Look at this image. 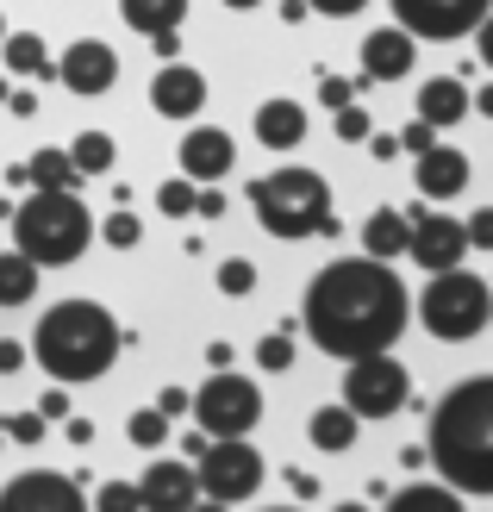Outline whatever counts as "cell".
Returning a JSON list of instances; mask_svg holds the SVG:
<instances>
[{"instance_id":"cell-1","label":"cell","mask_w":493,"mask_h":512,"mask_svg":"<svg viewBox=\"0 0 493 512\" xmlns=\"http://www.w3.org/2000/svg\"><path fill=\"white\" fill-rule=\"evenodd\" d=\"M300 319H306V338L325 356H337V363L375 356V350H394V338L406 331V288L369 250L337 256V263H325L313 275Z\"/></svg>"},{"instance_id":"cell-2","label":"cell","mask_w":493,"mask_h":512,"mask_svg":"<svg viewBox=\"0 0 493 512\" xmlns=\"http://www.w3.org/2000/svg\"><path fill=\"white\" fill-rule=\"evenodd\" d=\"M437 481H450L456 494L493 500V375H469L437 400L431 431H425Z\"/></svg>"},{"instance_id":"cell-3","label":"cell","mask_w":493,"mask_h":512,"mask_svg":"<svg viewBox=\"0 0 493 512\" xmlns=\"http://www.w3.org/2000/svg\"><path fill=\"white\" fill-rule=\"evenodd\" d=\"M119 319L94 300H57L32 331V356L50 381H100L119 363Z\"/></svg>"},{"instance_id":"cell-4","label":"cell","mask_w":493,"mask_h":512,"mask_svg":"<svg viewBox=\"0 0 493 512\" xmlns=\"http://www.w3.org/2000/svg\"><path fill=\"white\" fill-rule=\"evenodd\" d=\"M13 244L32 256L38 269H69V263H82V250L94 244V213L75 200V188H38L13 213Z\"/></svg>"},{"instance_id":"cell-5","label":"cell","mask_w":493,"mask_h":512,"mask_svg":"<svg viewBox=\"0 0 493 512\" xmlns=\"http://www.w3.org/2000/svg\"><path fill=\"white\" fill-rule=\"evenodd\" d=\"M250 207L256 219H263V232L269 238H331L337 232V219H331V182L319 169H275L263 175V182L250 188Z\"/></svg>"},{"instance_id":"cell-6","label":"cell","mask_w":493,"mask_h":512,"mask_svg":"<svg viewBox=\"0 0 493 512\" xmlns=\"http://www.w3.org/2000/svg\"><path fill=\"white\" fill-rule=\"evenodd\" d=\"M419 325L437 344H469L481 338V325H493V294L475 269H437L431 288L419 294Z\"/></svg>"},{"instance_id":"cell-7","label":"cell","mask_w":493,"mask_h":512,"mask_svg":"<svg viewBox=\"0 0 493 512\" xmlns=\"http://www.w3.org/2000/svg\"><path fill=\"white\" fill-rule=\"evenodd\" d=\"M406 400H412V375L394 350L344 363V406H356V419H394Z\"/></svg>"},{"instance_id":"cell-8","label":"cell","mask_w":493,"mask_h":512,"mask_svg":"<svg viewBox=\"0 0 493 512\" xmlns=\"http://www.w3.org/2000/svg\"><path fill=\"white\" fill-rule=\"evenodd\" d=\"M263 419V388L250 375H231V369H213L206 388L194 394V425L206 438H244Z\"/></svg>"},{"instance_id":"cell-9","label":"cell","mask_w":493,"mask_h":512,"mask_svg":"<svg viewBox=\"0 0 493 512\" xmlns=\"http://www.w3.org/2000/svg\"><path fill=\"white\" fill-rule=\"evenodd\" d=\"M194 469H200V500H213V506H244L263 488V456L244 438H213Z\"/></svg>"},{"instance_id":"cell-10","label":"cell","mask_w":493,"mask_h":512,"mask_svg":"<svg viewBox=\"0 0 493 512\" xmlns=\"http://www.w3.org/2000/svg\"><path fill=\"white\" fill-rule=\"evenodd\" d=\"M394 7V19L406 25L412 38H437V44H450V38H469L475 25L493 13V0H387Z\"/></svg>"},{"instance_id":"cell-11","label":"cell","mask_w":493,"mask_h":512,"mask_svg":"<svg viewBox=\"0 0 493 512\" xmlns=\"http://www.w3.org/2000/svg\"><path fill=\"white\" fill-rule=\"evenodd\" d=\"M469 250H475V244H469V219H450V213H412V244H406V256H412V263H419L425 275L456 269Z\"/></svg>"},{"instance_id":"cell-12","label":"cell","mask_w":493,"mask_h":512,"mask_svg":"<svg viewBox=\"0 0 493 512\" xmlns=\"http://www.w3.org/2000/svg\"><path fill=\"white\" fill-rule=\"evenodd\" d=\"M82 488L57 469H25L0 488V512H82Z\"/></svg>"},{"instance_id":"cell-13","label":"cell","mask_w":493,"mask_h":512,"mask_svg":"<svg viewBox=\"0 0 493 512\" xmlns=\"http://www.w3.org/2000/svg\"><path fill=\"white\" fill-rule=\"evenodd\" d=\"M57 75H63V88H69V94L94 100V94H107V88L119 82V57H113V44H107V38H75L63 57H57Z\"/></svg>"},{"instance_id":"cell-14","label":"cell","mask_w":493,"mask_h":512,"mask_svg":"<svg viewBox=\"0 0 493 512\" xmlns=\"http://www.w3.org/2000/svg\"><path fill=\"white\" fill-rule=\"evenodd\" d=\"M412 63H419V38L406 25H381V32L362 38V75L369 82H406Z\"/></svg>"},{"instance_id":"cell-15","label":"cell","mask_w":493,"mask_h":512,"mask_svg":"<svg viewBox=\"0 0 493 512\" xmlns=\"http://www.w3.org/2000/svg\"><path fill=\"white\" fill-rule=\"evenodd\" d=\"M138 488H144V506H150V512H188V506H200V469L157 456V463L144 469Z\"/></svg>"},{"instance_id":"cell-16","label":"cell","mask_w":493,"mask_h":512,"mask_svg":"<svg viewBox=\"0 0 493 512\" xmlns=\"http://www.w3.org/2000/svg\"><path fill=\"white\" fill-rule=\"evenodd\" d=\"M150 107H157V119H181V125H188L206 107V75L188 69V63L157 69V82H150Z\"/></svg>"},{"instance_id":"cell-17","label":"cell","mask_w":493,"mask_h":512,"mask_svg":"<svg viewBox=\"0 0 493 512\" xmlns=\"http://www.w3.org/2000/svg\"><path fill=\"white\" fill-rule=\"evenodd\" d=\"M231 163H238V144H231V132H219V125H194V132L181 138V175H194L200 188L231 175Z\"/></svg>"},{"instance_id":"cell-18","label":"cell","mask_w":493,"mask_h":512,"mask_svg":"<svg viewBox=\"0 0 493 512\" xmlns=\"http://www.w3.org/2000/svg\"><path fill=\"white\" fill-rule=\"evenodd\" d=\"M462 188H469V157H462L456 144L419 150V194L425 200H456Z\"/></svg>"},{"instance_id":"cell-19","label":"cell","mask_w":493,"mask_h":512,"mask_svg":"<svg viewBox=\"0 0 493 512\" xmlns=\"http://www.w3.org/2000/svg\"><path fill=\"white\" fill-rule=\"evenodd\" d=\"M469 107H475V100H469V88H462L456 75H431V82L419 88V119H431L437 132H444V125H462Z\"/></svg>"},{"instance_id":"cell-20","label":"cell","mask_w":493,"mask_h":512,"mask_svg":"<svg viewBox=\"0 0 493 512\" xmlns=\"http://www.w3.org/2000/svg\"><path fill=\"white\" fill-rule=\"evenodd\" d=\"M300 138H306V107L300 100H263V107H256V144L294 150Z\"/></svg>"},{"instance_id":"cell-21","label":"cell","mask_w":493,"mask_h":512,"mask_svg":"<svg viewBox=\"0 0 493 512\" xmlns=\"http://www.w3.org/2000/svg\"><path fill=\"white\" fill-rule=\"evenodd\" d=\"M406 244H412V213H400V207H375L369 225H362V250L381 256V263H394V256H406Z\"/></svg>"},{"instance_id":"cell-22","label":"cell","mask_w":493,"mask_h":512,"mask_svg":"<svg viewBox=\"0 0 493 512\" xmlns=\"http://www.w3.org/2000/svg\"><path fill=\"white\" fill-rule=\"evenodd\" d=\"M356 406H344V400H337V406H319V413H313V425H306V438H313L325 456H344L350 444H356Z\"/></svg>"},{"instance_id":"cell-23","label":"cell","mask_w":493,"mask_h":512,"mask_svg":"<svg viewBox=\"0 0 493 512\" xmlns=\"http://www.w3.org/2000/svg\"><path fill=\"white\" fill-rule=\"evenodd\" d=\"M119 13L132 32L157 38V32H181V19H188V0H119Z\"/></svg>"},{"instance_id":"cell-24","label":"cell","mask_w":493,"mask_h":512,"mask_svg":"<svg viewBox=\"0 0 493 512\" xmlns=\"http://www.w3.org/2000/svg\"><path fill=\"white\" fill-rule=\"evenodd\" d=\"M32 294H38V263L19 244L0 250V306H25Z\"/></svg>"},{"instance_id":"cell-25","label":"cell","mask_w":493,"mask_h":512,"mask_svg":"<svg viewBox=\"0 0 493 512\" xmlns=\"http://www.w3.org/2000/svg\"><path fill=\"white\" fill-rule=\"evenodd\" d=\"M0 57H7V75H57V63H50V50H44L38 32H7Z\"/></svg>"},{"instance_id":"cell-26","label":"cell","mask_w":493,"mask_h":512,"mask_svg":"<svg viewBox=\"0 0 493 512\" xmlns=\"http://www.w3.org/2000/svg\"><path fill=\"white\" fill-rule=\"evenodd\" d=\"M387 506H394V512H456V506H462V494L450 488V481H444V488H425V481H419V488L387 494Z\"/></svg>"},{"instance_id":"cell-27","label":"cell","mask_w":493,"mask_h":512,"mask_svg":"<svg viewBox=\"0 0 493 512\" xmlns=\"http://www.w3.org/2000/svg\"><path fill=\"white\" fill-rule=\"evenodd\" d=\"M25 169H32V188H75L82 182V169H75L69 150H38Z\"/></svg>"},{"instance_id":"cell-28","label":"cell","mask_w":493,"mask_h":512,"mask_svg":"<svg viewBox=\"0 0 493 512\" xmlns=\"http://www.w3.org/2000/svg\"><path fill=\"white\" fill-rule=\"evenodd\" d=\"M69 157H75V169H82V175H107L119 150H113V138H107V132H82V138L69 144Z\"/></svg>"},{"instance_id":"cell-29","label":"cell","mask_w":493,"mask_h":512,"mask_svg":"<svg viewBox=\"0 0 493 512\" xmlns=\"http://www.w3.org/2000/svg\"><path fill=\"white\" fill-rule=\"evenodd\" d=\"M200 207V182L194 175H175V182H157V213L163 219H188Z\"/></svg>"},{"instance_id":"cell-30","label":"cell","mask_w":493,"mask_h":512,"mask_svg":"<svg viewBox=\"0 0 493 512\" xmlns=\"http://www.w3.org/2000/svg\"><path fill=\"white\" fill-rule=\"evenodd\" d=\"M125 438H132L138 450H163L169 444V413H163V406H144V413L125 419Z\"/></svg>"},{"instance_id":"cell-31","label":"cell","mask_w":493,"mask_h":512,"mask_svg":"<svg viewBox=\"0 0 493 512\" xmlns=\"http://www.w3.org/2000/svg\"><path fill=\"white\" fill-rule=\"evenodd\" d=\"M256 369H263V375H288L294 369V331H269V338H256Z\"/></svg>"},{"instance_id":"cell-32","label":"cell","mask_w":493,"mask_h":512,"mask_svg":"<svg viewBox=\"0 0 493 512\" xmlns=\"http://www.w3.org/2000/svg\"><path fill=\"white\" fill-rule=\"evenodd\" d=\"M250 288H256V263H250V256H231V263H219V294L244 300Z\"/></svg>"},{"instance_id":"cell-33","label":"cell","mask_w":493,"mask_h":512,"mask_svg":"<svg viewBox=\"0 0 493 512\" xmlns=\"http://www.w3.org/2000/svg\"><path fill=\"white\" fill-rule=\"evenodd\" d=\"M94 506H100V512H138V506H144V488H138V481H107Z\"/></svg>"},{"instance_id":"cell-34","label":"cell","mask_w":493,"mask_h":512,"mask_svg":"<svg viewBox=\"0 0 493 512\" xmlns=\"http://www.w3.org/2000/svg\"><path fill=\"white\" fill-rule=\"evenodd\" d=\"M369 132H375V119L362 113L356 100H350V107H337V138H344V144H369Z\"/></svg>"},{"instance_id":"cell-35","label":"cell","mask_w":493,"mask_h":512,"mask_svg":"<svg viewBox=\"0 0 493 512\" xmlns=\"http://www.w3.org/2000/svg\"><path fill=\"white\" fill-rule=\"evenodd\" d=\"M44 431H50L44 413H13L7 419V444H44Z\"/></svg>"},{"instance_id":"cell-36","label":"cell","mask_w":493,"mask_h":512,"mask_svg":"<svg viewBox=\"0 0 493 512\" xmlns=\"http://www.w3.org/2000/svg\"><path fill=\"white\" fill-rule=\"evenodd\" d=\"M138 238H144V225H138V213H125V207H119V213L107 219V244H113V250H132Z\"/></svg>"},{"instance_id":"cell-37","label":"cell","mask_w":493,"mask_h":512,"mask_svg":"<svg viewBox=\"0 0 493 512\" xmlns=\"http://www.w3.org/2000/svg\"><path fill=\"white\" fill-rule=\"evenodd\" d=\"M319 100H325L331 113L350 107V100H356V82H350V75H325V82H319Z\"/></svg>"},{"instance_id":"cell-38","label":"cell","mask_w":493,"mask_h":512,"mask_svg":"<svg viewBox=\"0 0 493 512\" xmlns=\"http://www.w3.org/2000/svg\"><path fill=\"white\" fill-rule=\"evenodd\" d=\"M306 7H313V13H325V19H356L362 7H369V0H306Z\"/></svg>"},{"instance_id":"cell-39","label":"cell","mask_w":493,"mask_h":512,"mask_svg":"<svg viewBox=\"0 0 493 512\" xmlns=\"http://www.w3.org/2000/svg\"><path fill=\"white\" fill-rule=\"evenodd\" d=\"M431 132H437V125H431V119H419V125H406V132H400V144L412 150V157H419V150H431V144H437Z\"/></svg>"},{"instance_id":"cell-40","label":"cell","mask_w":493,"mask_h":512,"mask_svg":"<svg viewBox=\"0 0 493 512\" xmlns=\"http://www.w3.org/2000/svg\"><path fill=\"white\" fill-rule=\"evenodd\" d=\"M38 413H44L50 425H57V419L69 425V394H63V388H44V400H38Z\"/></svg>"},{"instance_id":"cell-41","label":"cell","mask_w":493,"mask_h":512,"mask_svg":"<svg viewBox=\"0 0 493 512\" xmlns=\"http://www.w3.org/2000/svg\"><path fill=\"white\" fill-rule=\"evenodd\" d=\"M469 244H475V250H493V207H481V213L469 219Z\"/></svg>"},{"instance_id":"cell-42","label":"cell","mask_w":493,"mask_h":512,"mask_svg":"<svg viewBox=\"0 0 493 512\" xmlns=\"http://www.w3.org/2000/svg\"><path fill=\"white\" fill-rule=\"evenodd\" d=\"M157 406H163L169 419H181V413H194V394H188V388H163V394H157Z\"/></svg>"},{"instance_id":"cell-43","label":"cell","mask_w":493,"mask_h":512,"mask_svg":"<svg viewBox=\"0 0 493 512\" xmlns=\"http://www.w3.org/2000/svg\"><path fill=\"white\" fill-rule=\"evenodd\" d=\"M288 488H294V500H319V475H306V469H288Z\"/></svg>"},{"instance_id":"cell-44","label":"cell","mask_w":493,"mask_h":512,"mask_svg":"<svg viewBox=\"0 0 493 512\" xmlns=\"http://www.w3.org/2000/svg\"><path fill=\"white\" fill-rule=\"evenodd\" d=\"M475 50H481V63L493 69V13H487V19L475 25Z\"/></svg>"},{"instance_id":"cell-45","label":"cell","mask_w":493,"mask_h":512,"mask_svg":"<svg viewBox=\"0 0 493 512\" xmlns=\"http://www.w3.org/2000/svg\"><path fill=\"white\" fill-rule=\"evenodd\" d=\"M194 213H200V219H219V213H225V194H213V182H206V188H200V207H194Z\"/></svg>"},{"instance_id":"cell-46","label":"cell","mask_w":493,"mask_h":512,"mask_svg":"<svg viewBox=\"0 0 493 512\" xmlns=\"http://www.w3.org/2000/svg\"><path fill=\"white\" fill-rule=\"evenodd\" d=\"M369 150H375V157H381V163H394V157H400V150H406V144H400V138H381V132H369Z\"/></svg>"},{"instance_id":"cell-47","label":"cell","mask_w":493,"mask_h":512,"mask_svg":"<svg viewBox=\"0 0 493 512\" xmlns=\"http://www.w3.org/2000/svg\"><path fill=\"white\" fill-rule=\"evenodd\" d=\"M25 369V350L19 344H0V375H19Z\"/></svg>"},{"instance_id":"cell-48","label":"cell","mask_w":493,"mask_h":512,"mask_svg":"<svg viewBox=\"0 0 493 512\" xmlns=\"http://www.w3.org/2000/svg\"><path fill=\"white\" fill-rule=\"evenodd\" d=\"M7 107H13L19 119H32V113H38V100H32V94H25V88H13V94H7Z\"/></svg>"},{"instance_id":"cell-49","label":"cell","mask_w":493,"mask_h":512,"mask_svg":"<svg viewBox=\"0 0 493 512\" xmlns=\"http://www.w3.org/2000/svg\"><path fill=\"white\" fill-rule=\"evenodd\" d=\"M150 50H157V57H175L181 38H175V32H157V38H150Z\"/></svg>"},{"instance_id":"cell-50","label":"cell","mask_w":493,"mask_h":512,"mask_svg":"<svg viewBox=\"0 0 493 512\" xmlns=\"http://www.w3.org/2000/svg\"><path fill=\"white\" fill-rule=\"evenodd\" d=\"M206 363H213V369H231V344H206Z\"/></svg>"},{"instance_id":"cell-51","label":"cell","mask_w":493,"mask_h":512,"mask_svg":"<svg viewBox=\"0 0 493 512\" xmlns=\"http://www.w3.org/2000/svg\"><path fill=\"white\" fill-rule=\"evenodd\" d=\"M475 113H481V119H493V88H481V94H475Z\"/></svg>"},{"instance_id":"cell-52","label":"cell","mask_w":493,"mask_h":512,"mask_svg":"<svg viewBox=\"0 0 493 512\" xmlns=\"http://www.w3.org/2000/svg\"><path fill=\"white\" fill-rule=\"evenodd\" d=\"M225 7H238V13H250V7H263V0H225Z\"/></svg>"},{"instance_id":"cell-53","label":"cell","mask_w":493,"mask_h":512,"mask_svg":"<svg viewBox=\"0 0 493 512\" xmlns=\"http://www.w3.org/2000/svg\"><path fill=\"white\" fill-rule=\"evenodd\" d=\"M7 94H13V88H7V75H0V100H7Z\"/></svg>"},{"instance_id":"cell-54","label":"cell","mask_w":493,"mask_h":512,"mask_svg":"<svg viewBox=\"0 0 493 512\" xmlns=\"http://www.w3.org/2000/svg\"><path fill=\"white\" fill-rule=\"evenodd\" d=\"M0 44H7V19H0Z\"/></svg>"}]
</instances>
